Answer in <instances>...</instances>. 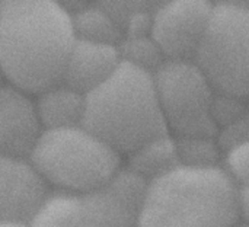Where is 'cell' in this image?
<instances>
[{
  "mask_svg": "<svg viewBox=\"0 0 249 227\" xmlns=\"http://www.w3.org/2000/svg\"><path fill=\"white\" fill-rule=\"evenodd\" d=\"M74 41L57 0H0V70L18 89L38 95L61 83Z\"/></svg>",
  "mask_w": 249,
  "mask_h": 227,
  "instance_id": "cell-1",
  "label": "cell"
},
{
  "mask_svg": "<svg viewBox=\"0 0 249 227\" xmlns=\"http://www.w3.org/2000/svg\"><path fill=\"white\" fill-rule=\"evenodd\" d=\"M238 187L219 166L179 165L150 181L137 227H235Z\"/></svg>",
  "mask_w": 249,
  "mask_h": 227,
  "instance_id": "cell-2",
  "label": "cell"
},
{
  "mask_svg": "<svg viewBox=\"0 0 249 227\" xmlns=\"http://www.w3.org/2000/svg\"><path fill=\"white\" fill-rule=\"evenodd\" d=\"M82 125L120 155L168 134L153 74L121 61L101 86L85 96Z\"/></svg>",
  "mask_w": 249,
  "mask_h": 227,
  "instance_id": "cell-3",
  "label": "cell"
},
{
  "mask_svg": "<svg viewBox=\"0 0 249 227\" xmlns=\"http://www.w3.org/2000/svg\"><path fill=\"white\" fill-rule=\"evenodd\" d=\"M28 159L55 191L82 192L109 182L121 155L83 125L42 130Z\"/></svg>",
  "mask_w": 249,
  "mask_h": 227,
  "instance_id": "cell-4",
  "label": "cell"
},
{
  "mask_svg": "<svg viewBox=\"0 0 249 227\" xmlns=\"http://www.w3.org/2000/svg\"><path fill=\"white\" fill-rule=\"evenodd\" d=\"M147 184L130 169H120L99 188L50 192L29 226L137 227Z\"/></svg>",
  "mask_w": 249,
  "mask_h": 227,
  "instance_id": "cell-5",
  "label": "cell"
},
{
  "mask_svg": "<svg viewBox=\"0 0 249 227\" xmlns=\"http://www.w3.org/2000/svg\"><path fill=\"white\" fill-rule=\"evenodd\" d=\"M194 63L216 93L249 98V9L231 1L213 6Z\"/></svg>",
  "mask_w": 249,
  "mask_h": 227,
  "instance_id": "cell-6",
  "label": "cell"
},
{
  "mask_svg": "<svg viewBox=\"0 0 249 227\" xmlns=\"http://www.w3.org/2000/svg\"><path fill=\"white\" fill-rule=\"evenodd\" d=\"M158 101L168 125L179 137H214V89L194 61L166 60L153 73Z\"/></svg>",
  "mask_w": 249,
  "mask_h": 227,
  "instance_id": "cell-7",
  "label": "cell"
},
{
  "mask_svg": "<svg viewBox=\"0 0 249 227\" xmlns=\"http://www.w3.org/2000/svg\"><path fill=\"white\" fill-rule=\"evenodd\" d=\"M213 6L209 0H171L153 12L150 36L166 60H194Z\"/></svg>",
  "mask_w": 249,
  "mask_h": 227,
  "instance_id": "cell-8",
  "label": "cell"
},
{
  "mask_svg": "<svg viewBox=\"0 0 249 227\" xmlns=\"http://www.w3.org/2000/svg\"><path fill=\"white\" fill-rule=\"evenodd\" d=\"M50 194L28 157L0 153V223L29 225Z\"/></svg>",
  "mask_w": 249,
  "mask_h": 227,
  "instance_id": "cell-9",
  "label": "cell"
},
{
  "mask_svg": "<svg viewBox=\"0 0 249 227\" xmlns=\"http://www.w3.org/2000/svg\"><path fill=\"white\" fill-rule=\"evenodd\" d=\"M42 125L35 101L13 85H0V153L28 157Z\"/></svg>",
  "mask_w": 249,
  "mask_h": 227,
  "instance_id": "cell-10",
  "label": "cell"
},
{
  "mask_svg": "<svg viewBox=\"0 0 249 227\" xmlns=\"http://www.w3.org/2000/svg\"><path fill=\"white\" fill-rule=\"evenodd\" d=\"M120 64L121 57L117 45L76 38L63 71L61 83L86 96L101 86Z\"/></svg>",
  "mask_w": 249,
  "mask_h": 227,
  "instance_id": "cell-11",
  "label": "cell"
},
{
  "mask_svg": "<svg viewBox=\"0 0 249 227\" xmlns=\"http://www.w3.org/2000/svg\"><path fill=\"white\" fill-rule=\"evenodd\" d=\"M35 109L42 130L82 125L85 96L58 83L36 95Z\"/></svg>",
  "mask_w": 249,
  "mask_h": 227,
  "instance_id": "cell-12",
  "label": "cell"
},
{
  "mask_svg": "<svg viewBox=\"0 0 249 227\" xmlns=\"http://www.w3.org/2000/svg\"><path fill=\"white\" fill-rule=\"evenodd\" d=\"M179 165L177 141L168 133L128 153L127 169L150 182Z\"/></svg>",
  "mask_w": 249,
  "mask_h": 227,
  "instance_id": "cell-13",
  "label": "cell"
},
{
  "mask_svg": "<svg viewBox=\"0 0 249 227\" xmlns=\"http://www.w3.org/2000/svg\"><path fill=\"white\" fill-rule=\"evenodd\" d=\"M71 20L74 35L79 39L118 45L124 36L121 25L98 4H86L71 15Z\"/></svg>",
  "mask_w": 249,
  "mask_h": 227,
  "instance_id": "cell-14",
  "label": "cell"
},
{
  "mask_svg": "<svg viewBox=\"0 0 249 227\" xmlns=\"http://www.w3.org/2000/svg\"><path fill=\"white\" fill-rule=\"evenodd\" d=\"M117 47L120 51L121 61L133 64L152 74L166 61L160 48L150 35L123 36Z\"/></svg>",
  "mask_w": 249,
  "mask_h": 227,
  "instance_id": "cell-15",
  "label": "cell"
},
{
  "mask_svg": "<svg viewBox=\"0 0 249 227\" xmlns=\"http://www.w3.org/2000/svg\"><path fill=\"white\" fill-rule=\"evenodd\" d=\"M177 149L179 163L184 166H217L219 146L213 141V137H179Z\"/></svg>",
  "mask_w": 249,
  "mask_h": 227,
  "instance_id": "cell-16",
  "label": "cell"
},
{
  "mask_svg": "<svg viewBox=\"0 0 249 227\" xmlns=\"http://www.w3.org/2000/svg\"><path fill=\"white\" fill-rule=\"evenodd\" d=\"M225 162V171L236 187L249 185V139L228 149Z\"/></svg>",
  "mask_w": 249,
  "mask_h": 227,
  "instance_id": "cell-17",
  "label": "cell"
},
{
  "mask_svg": "<svg viewBox=\"0 0 249 227\" xmlns=\"http://www.w3.org/2000/svg\"><path fill=\"white\" fill-rule=\"evenodd\" d=\"M99 4L105 12H108L123 28L125 22L136 13L142 10H150L144 0H98Z\"/></svg>",
  "mask_w": 249,
  "mask_h": 227,
  "instance_id": "cell-18",
  "label": "cell"
},
{
  "mask_svg": "<svg viewBox=\"0 0 249 227\" xmlns=\"http://www.w3.org/2000/svg\"><path fill=\"white\" fill-rule=\"evenodd\" d=\"M238 213L239 219L249 225V185L238 187Z\"/></svg>",
  "mask_w": 249,
  "mask_h": 227,
  "instance_id": "cell-19",
  "label": "cell"
},
{
  "mask_svg": "<svg viewBox=\"0 0 249 227\" xmlns=\"http://www.w3.org/2000/svg\"><path fill=\"white\" fill-rule=\"evenodd\" d=\"M168 1H171V0H144V3L147 4V7L149 9H155V10L158 7H160V6H163Z\"/></svg>",
  "mask_w": 249,
  "mask_h": 227,
  "instance_id": "cell-20",
  "label": "cell"
},
{
  "mask_svg": "<svg viewBox=\"0 0 249 227\" xmlns=\"http://www.w3.org/2000/svg\"><path fill=\"white\" fill-rule=\"evenodd\" d=\"M233 4H238V6H242V7H248L249 9V0H228Z\"/></svg>",
  "mask_w": 249,
  "mask_h": 227,
  "instance_id": "cell-21",
  "label": "cell"
},
{
  "mask_svg": "<svg viewBox=\"0 0 249 227\" xmlns=\"http://www.w3.org/2000/svg\"><path fill=\"white\" fill-rule=\"evenodd\" d=\"M0 227H31L29 225H22V223H0Z\"/></svg>",
  "mask_w": 249,
  "mask_h": 227,
  "instance_id": "cell-22",
  "label": "cell"
},
{
  "mask_svg": "<svg viewBox=\"0 0 249 227\" xmlns=\"http://www.w3.org/2000/svg\"><path fill=\"white\" fill-rule=\"evenodd\" d=\"M209 1H210V3H213V1H214V0H209ZM213 4H214V3H213Z\"/></svg>",
  "mask_w": 249,
  "mask_h": 227,
  "instance_id": "cell-23",
  "label": "cell"
}]
</instances>
